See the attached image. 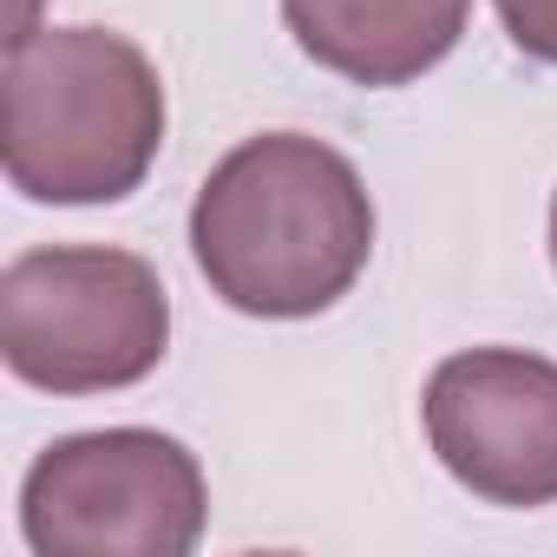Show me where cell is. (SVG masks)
Returning a JSON list of instances; mask_svg holds the SVG:
<instances>
[{
  "instance_id": "obj_3",
  "label": "cell",
  "mask_w": 557,
  "mask_h": 557,
  "mask_svg": "<svg viewBox=\"0 0 557 557\" xmlns=\"http://www.w3.org/2000/svg\"><path fill=\"white\" fill-rule=\"evenodd\" d=\"M171 348V296L138 249L53 243L0 269V361L40 394L138 387Z\"/></svg>"
},
{
  "instance_id": "obj_6",
  "label": "cell",
  "mask_w": 557,
  "mask_h": 557,
  "mask_svg": "<svg viewBox=\"0 0 557 557\" xmlns=\"http://www.w3.org/2000/svg\"><path fill=\"white\" fill-rule=\"evenodd\" d=\"M472 21V0H283L296 47L348 86H413Z\"/></svg>"
},
{
  "instance_id": "obj_8",
  "label": "cell",
  "mask_w": 557,
  "mask_h": 557,
  "mask_svg": "<svg viewBox=\"0 0 557 557\" xmlns=\"http://www.w3.org/2000/svg\"><path fill=\"white\" fill-rule=\"evenodd\" d=\"M550 262H557V197H550Z\"/></svg>"
},
{
  "instance_id": "obj_2",
  "label": "cell",
  "mask_w": 557,
  "mask_h": 557,
  "mask_svg": "<svg viewBox=\"0 0 557 557\" xmlns=\"http://www.w3.org/2000/svg\"><path fill=\"white\" fill-rule=\"evenodd\" d=\"M0 164L34 203H119L164 145V86L138 40L106 27H34L0 66Z\"/></svg>"
},
{
  "instance_id": "obj_7",
  "label": "cell",
  "mask_w": 557,
  "mask_h": 557,
  "mask_svg": "<svg viewBox=\"0 0 557 557\" xmlns=\"http://www.w3.org/2000/svg\"><path fill=\"white\" fill-rule=\"evenodd\" d=\"M498 27L511 34V47L537 66H557V0H492Z\"/></svg>"
},
{
  "instance_id": "obj_4",
  "label": "cell",
  "mask_w": 557,
  "mask_h": 557,
  "mask_svg": "<svg viewBox=\"0 0 557 557\" xmlns=\"http://www.w3.org/2000/svg\"><path fill=\"white\" fill-rule=\"evenodd\" d=\"M203 518L197 453L151 426L66 433L21 479V531L40 557H190Z\"/></svg>"
},
{
  "instance_id": "obj_5",
  "label": "cell",
  "mask_w": 557,
  "mask_h": 557,
  "mask_svg": "<svg viewBox=\"0 0 557 557\" xmlns=\"http://www.w3.org/2000/svg\"><path fill=\"white\" fill-rule=\"evenodd\" d=\"M426 440L485 505H557V361L524 348L446 355L426 381Z\"/></svg>"
},
{
  "instance_id": "obj_1",
  "label": "cell",
  "mask_w": 557,
  "mask_h": 557,
  "mask_svg": "<svg viewBox=\"0 0 557 557\" xmlns=\"http://www.w3.org/2000/svg\"><path fill=\"white\" fill-rule=\"evenodd\" d=\"M190 256L210 296L256 322H309L335 309L374 256V197L361 171L309 138H243L190 203Z\"/></svg>"
}]
</instances>
